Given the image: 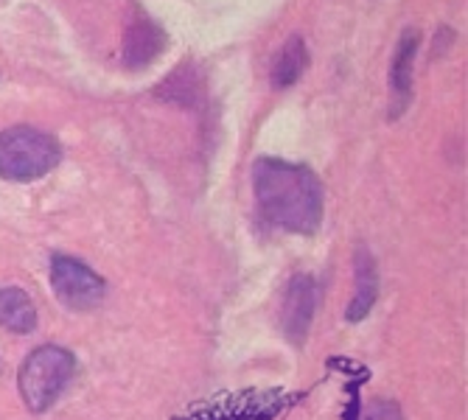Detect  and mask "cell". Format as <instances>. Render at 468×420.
<instances>
[{
    "instance_id": "9",
    "label": "cell",
    "mask_w": 468,
    "mask_h": 420,
    "mask_svg": "<svg viewBox=\"0 0 468 420\" xmlns=\"http://www.w3.org/2000/svg\"><path fill=\"white\" fill-rule=\"evenodd\" d=\"M376 294H378V278H376V264L370 258L367 249L356 252V291H354V300L346 311V317L351 322H359L367 317V311L376 303Z\"/></svg>"
},
{
    "instance_id": "3",
    "label": "cell",
    "mask_w": 468,
    "mask_h": 420,
    "mask_svg": "<svg viewBox=\"0 0 468 420\" xmlns=\"http://www.w3.org/2000/svg\"><path fill=\"white\" fill-rule=\"evenodd\" d=\"M76 375V359L59 345H42L20 367V395L31 412L51 409L59 395L70 387Z\"/></svg>"
},
{
    "instance_id": "8",
    "label": "cell",
    "mask_w": 468,
    "mask_h": 420,
    "mask_svg": "<svg viewBox=\"0 0 468 420\" xmlns=\"http://www.w3.org/2000/svg\"><path fill=\"white\" fill-rule=\"evenodd\" d=\"M0 325L15 333H31L37 325V309L31 298L17 286L0 289Z\"/></svg>"
},
{
    "instance_id": "7",
    "label": "cell",
    "mask_w": 468,
    "mask_h": 420,
    "mask_svg": "<svg viewBox=\"0 0 468 420\" xmlns=\"http://www.w3.org/2000/svg\"><path fill=\"white\" fill-rule=\"evenodd\" d=\"M418 42H420V34H418L415 28H407V31L401 34V39H399V48H396L393 65H390V88H393V96H396L399 107L390 112V118H399V115H401V110H404V107H407V101H410Z\"/></svg>"
},
{
    "instance_id": "4",
    "label": "cell",
    "mask_w": 468,
    "mask_h": 420,
    "mask_svg": "<svg viewBox=\"0 0 468 420\" xmlns=\"http://www.w3.org/2000/svg\"><path fill=\"white\" fill-rule=\"evenodd\" d=\"M51 286L62 306L70 311H90L104 300V280L88 267L70 256L51 258Z\"/></svg>"
},
{
    "instance_id": "11",
    "label": "cell",
    "mask_w": 468,
    "mask_h": 420,
    "mask_svg": "<svg viewBox=\"0 0 468 420\" xmlns=\"http://www.w3.org/2000/svg\"><path fill=\"white\" fill-rule=\"evenodd\" d=\"M157 96L163 101L172 104H183V107H199L202 104V81L194 73V68H180L168 76V81H163L157 88Z\"/></svg>"
},
{
    "instance_id": "1",
    "label": "cell",
    "mask_w": 468,
    "mask_h": 420,
    "mask_svg": "<svg viewBox=\"0 0 468 420\" xmlns=\"http://www.w3.org/2000/svg\"><path fill=\"white\" fill-rule=\"evenodd\" d=\"M252 191L261 216L286 233L312 236L323 225V183L309 165L275 157L255 160Z\"/></svg>"
},
{
    "instance_id": "5",
    "label": "cell",
    "mask_w": 468,
    "mask_h": 420,
    "mask_svg": "<svg viewBox=\"0 0 468 420\" xmlns=\"http://www.w3.org/2000/svg\"><path fill=\"white\" fill-rule=\"evenodd\" d=\"M314 309H317V283H314V278H309V275L292 278V283L286 289V298H283L281 322H283V331H286V336L294 345H301L306 340V331L312 325Z\"/></svg>"
},
{
    "instance_id": "2",
    "label": "cell",
    "mask_w": 468,
    "mask_h": 420,
    "mask_svg": "<svg viewBox=\"0 0 468 420\" xmlns=\"http://www.w3.org/2000/svg\"><path fill=\"white\" fill-rule=\"evenodd\" d=\"M62 160L59 143L34 126H12L0 132V177L31 183L51 174Z\"/></svg>"
},
{
    "instance_id": "6",
    "label": "cell",
    "mask_w": 468,
    "mask_h": 420,
    "mask_svg": "<svg viewBox=\"0 0 468 420\" xmlns=\"http://www.w3.org/2000/svg\"><path fill=\"white\" fill-rule=\"evenodd\" d=\"M163 48H165V31L157 23L141 17V20H135L130 28H126L121 59H123L126 68L141 70V68L152 65L160 57Z\"/></svg>"
},
{
    "instance_id": "10",
    "label": "cell",
    "mask_w": 468,
    "mask_h": 420,
    "mask_svg": "<svg viewBox=\"0 0 468 420\" xmlns=\"http://www.w3.org/2000/svg\"><path fill=\"white\" fill-rule=\"evenodd\" d=\"M309 65V54H306V42L301 37H289L286 46L281 48L278 59H275V68H272V84L278 90L283 88H292V84L303 76Z\"/></svg>"
}]
</instances>
